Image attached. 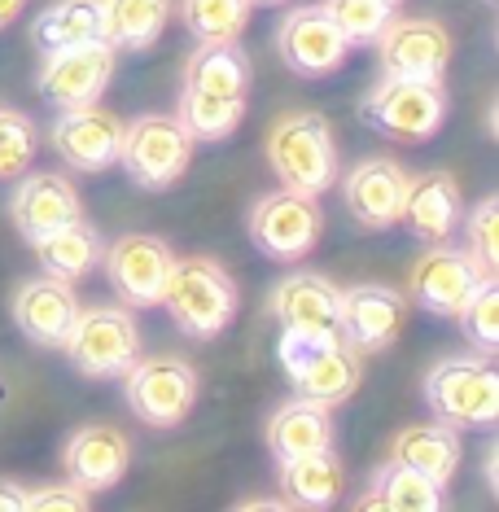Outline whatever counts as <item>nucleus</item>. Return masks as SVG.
<instances>
[{
  "label": "nucleus",
  "mask_w": 499,
  "mask_h": 512,
  "mask_svg": "<svg viewBox=\"0 0 499 512\" xmlns=\"http://www.w3.org/2000/svg\"><path fill=\"white\" fill-rule=\"evenodd\" d=\"M158 307L171 311L176 329L189 342H211L237 316V281L215 259H202V254L176 259Z\"/></svg>",
  "instance_id": "obj_1"
},
{
  "label": "nucleus",
  "mask_w": 499,
  "mask_h": 512,
  "mask_svg": "<svg viewBox=\"0 0 499 512\" xmlns=\"http://www.w3.org/2000/svg\"><path fill=\"white\" fill-rule=\"evenodd\" d=\"M425 403L451 429H491L499 421V372L491 355H447L429 368Z\"/></svg>",
  "instance_id": "obj_2"
},
{
  "label": "nucleus",
  "mask_w": 499,
  "mask_h": 512,
  "mask_svg": "<svg viewBox=\"0 0 499 512\" xmlns=\"http://www.w3.org/2000/svg\"><path fill=\"white\" fill-rule=\"evenodd\" d=\"M268 167L276 171L281 189L320 197L338 180V145L333 127L316 110H294L268 132Z\"/></svg>",
  "instance_id": "obj_3"
},
{
  "label": "nucleus",
  "mask_w": 499,
  "mask_h": 512,
  "mask_svg": "<svg viewBox=\"0 0 499 512\" xmlns=\"http://www.w3.org/2000/svg\"><path fill=\"white\" fill-rule=\"evenodd\" d=\"M447 110L451 101L443 84L394 79V75H381L368 88V97L359 101V119L399 145H425L429 136H438V127L447 123Z\"/></svg>",
  "instance_id": "obj_4"
},
{
  "label": "nucleus",
  "mask_w": 499,
  "mask_h": 512,
  "mask_svg": "<svg viewBox=\"0 0 499 512\" xmlns=\"http://www.w3.org/2000/svg\"><path fill=\"white\" fill-rule=\"evenodd\" d=\"M276 359H281L289 386L298 390V399H316L338 407L359 390V377H364V364H359L355 346H346L342 337H303V333H281V346H276Z\"/></svg>",
  "instance_id": "obj_5"
},
{
  "label": "nucleus",
  "mask_w": 499,
  "mask_h": 512,
  "mask_svg": "<svg viewBox=\"0 0 499 512\" xmlns=\"http://www.w3.org/2000/svg\"><path fill=\"white\" fill-rule=\"evenodd\" d=\"M66 359L79 377L106 381L123 377L141 355V324H136L132 307H84L62 342Z\"/></svg>",
  "instance_id": "obj_6"
},
{
  "label": "nucleus",
  "mask_w": 499,
  "mask_h": 512,
  "mask_svg": "<svg viewBox=\"0 0 499 512\" xmlns=\"http://www.w3.org/2000/svg\"><path fill=\"white\" fill-rule=\"evenodd\" d=\"M193 136L184 132L176 114H141V119L123 123V145H119V167L127 180L141 184L149 193L171 189L193 162Z\"/></svg>",
  "instance_id": "obj_7"
},
{
  "label": "nucleus",
  "mask_w": 499,
  "mask_h": 512,
  "mask_svg": "<svg viewBox=\"0 0 499 512\" xmlns=\"http://www.w3.org/2000/svg\"><path fill=\"white\" fill-rule=\"evenodd\" d=\"M123 399L149 429H176L197 403V372L180 355H136L123 372Z\"/></svg>",
  "instance_id": "obj_8"
},
{
  "label": "nucleus",
  "mask_w": 499,
  "mask_h": 512,
  "mask_svg": "<svg viewBox=\"0 0 499 512\" xmlns=\"http://www.w3.org/2000/svg\"><path fill=\"white\" fill-rule=\"evenodd\" d=\"M324 228L320 202L294 189L263 193L250 211V241L276 263H298L316 250Z\"/></svg>",
  "instance_id": "obj_9"
},
{
  "label": "nucleus",
  "mask_w": 499,
  "mask_h": 512,
  "mask_svg": "<svg viewBox=\"0 0 499 512\" xmlns=\"http://www.w3.org/2000/svg\"><path fill=\"white\" fill-rule=\"evenodd\" d=\"M101 263H106V281L114 289V298L136 311V307H158L162 302L176 250L162 237H149V232H127V237L101 250Z\"/></svg>",
  "instance_id": "obj_10"
},
{
  "label": "nucleus",
  "mask_w": 499,
  "mask_h": 512,
  "mask_svg": "<svg viewBox=\"0 0 499 512\" xmlns=\"http://www.w3.org/2000/svg\"><path fill=\"white\" fill-rule=\"evenodd\" d=\"M114 62L119 53L106 40H84L71 49H53L44 53L36 88L53 101L57 110H75V106H92L114 79Z\"/></svg>",
  "instance_id": "obj_11"
},
{
  "label": "nucleus",
  "mask_w": 499,
  "mask_h": 512,
  "mask_svg": "<svg viewBox=\"0 0 499 512\" xmlns=\"http://www.w3.org/2000/svg\"><path fill=\"white\" fill-rule=\"evenodd\" d=\"M276 53L294 75L324 79L342 71V62L351 57V44H346L324 5H298L289 9L281 31H276Z\"/></svg>",
  "instance_id": "obj_12"
},
{
  "label": "nucleus",
  "mask_w": 499,
  "mask_h": 512,
  "mask_svg": "<svg viewBox=\"0 0 499 512\" xmlns=\"http://www.w3.org/2000/svg\"><path fill=\"white\" fill-rule=\"evenodd\" d=\"M381 75L394 79H425V84H443L451 62V36L443 22L434 18H390V27L377 36Z\"/></svg>",
  "instance_id": "obj_13"
},
{
  "label": "nucleus",
  "mask_w": 499,
  "mask_h": 512,
  "mask_svg": "<svg viewBox=\"0 0 499 512\" xmlns=\"http://www.w3.org/2000/svg\"><path fill=\"white\" fill-rule=\"evenodd\" d=\"M281 333L303 337H342V289L320 272H289L268 298ZM346 342V337H342Z\"/></svg>",
  "instance_id": "obj_14"
},
{
  "label": "nucleus",
  "mask_w": 499,
  "mask_h": 512,
  "mask_svg": "<svg viewBox=\"0 0 499 512\" xmlns=\"http://www.w3.org/2000/svg\"><path fill=\"white\" fill-rule=\"evenodd\" d=\"M49 145L53 154L75 171H110L119 167V145H123V119L114 110L92 106H75L62 110V119L49 127Z\"/></svg>",
  "instance_id": "obj_15"
},
{
  "label": "nucleus",
  "mask_w": 499,
  "mask_h": 512,
  "mask_svg": "<svg viewBox=\"0 0 499 512\" xmlns=\"http://www.w3.org/2000/svg\"><path fill=\"white\" fill-rule=\"evenodd\" d=\"M482 276H491V272H482V263L469 250L425 246V254L408 272V294L429 316H456L460 302L478 289Z\"/></svg>",
  "instance_id": "obj_16"
},
{
  "label": "nucleus",
  "mask_w": 499,
  "mask_h": 512,
  "mask_svg": "<svg viewBox=\"0 0 499 512\" xmlns=\"http://www.w3.org/2000/svg\"><path fill=\"white\" fill-rule=\"evenodd\" d=\"M403 197H408V171L394 158H364L346 171L342 180V202L355 224L364 228H394L403 215Z\"/></svg>",
  "instance_id": "obj_17"
},
{
  "label": "nucleus",
  "mask_w": 499,
  "mask_h": 512,
  "mask_svg": "<svg viewBox=\"0 0 499 512\" xmlns=\"http://www.w3.org/2000/svg\"><path fill=\"white\" fill-rule=\"evenodd\" d=\"M408 320V298L390 285H351L342 289V337L359 355H377L399 337Z\"/></svg>",
  "instance_id": "obj_18"
},
{
  "label": "nucleus",
  "mask_w": 499,
  "mask_h": 512,
  "mask_svg": "<svg viewBox=\"0 0 499 512\" xmlns=\"http://www.w3.org/2000/svg\"><path fill=\"white\" fill-rule=\"evenodd\" d=\"M75 316H79V298H75L71 281H62V276L44 272V276H31V281L18 285L14 324L22 329L27 342L44 346V351H62Z\"/></svg>",
  "instance_id": "obj_19"
},
{
  "label": "nucleus",
  "mask_w": 499,
  "mask_h": 512,
  "mask_svg": "<svg viewBox=\"0 0 499 512\" xmlns=\"http://www.w3.org/2000/svg\"><path fill=\"white\" fill-rule=\"evenodd\" d=\"M79 215H84V202H79L75 184L57 171H31V176L22 171V180L9 193V219L27 241L71 224Z\"/></svg>",
  "instance_id": "obj_20"
},
{
  "label": "nucleus",
  "mask_w": 499,
  "mask_h": 512,
  "mask_svg": "<svg viewBox=\"0 0 499 512\" xmlns=\"http://www.w3.org/2000/svg\"><path fill=\"white\" fill-rule=\"evenodd\" d=\"M460 215H464V202H460V184L451 171L408 176V197H403L399 224H408V232L421 246H447L460 228Z\"/></svg>",
  "instance_id": "obj_21"
},
{
  "label": "nucleus",
  "mask_w": 499,
  "mask_h": 512,
  "mask_svg": "<svg viewBox=\"0 0 499 512\" xmlns=\"http://www.w3.org/2000/svg\"><path fill=\"white\" fill-rule=\"evenodd\" d=\"M66 477L84 491H110L127 477V464H132V442H127L123 429L114 425H79L71 438H66L62 451Z\"/></svg>",
  "instance_id": "obj_22"
},
{
  "label": "nucleus",
  "mask_w": 499,
  "mask_h": 512,
  "mask_svg": "<svg viewBox=\"0 0 499 512\" xmlns=\"http://www.w3.org/2000/svg\"><path fill=\"white\" fill-rule=\"evenodd\" d=\"M268 447L276 464L298 460L307 451L333 447V407L316 399H289L272 412L268 421Z\"/></svg>",
  "instance_id": "obj_23"
},
{
  "label": "nucleus",
  "mask_w": 499,
  "mask_h": 512,
  "mask_svg": "<svg viewBox=\"0 0 499 512\" xmlns=\"http://www.w3.org/2000/svg\"><path fill=\"white\" fill-rule=\"evenodd\" d=\"M460 429H451L443 421H425V425H408L394 434V447H390V460L408 464V469L434 477L438 486H447L460 469Z\"/></svg>",
  "instance_id": "obj_24"
},
{
  "label": "nucleus",
  "mask_w": 499,
  "mask_h": 512,
  "mask_svg": "<svg viewBox=\"0 0 499 512\" xmlns=\"http://www.w3.org/2000/svg\"><path fill=\"white\" fill-rule=\"evenodd\" d=\"M447 504V486H438L434 477L408 469L399 460H386L368 482V495L355 499V508H386V512H438Z\"/></svg>",
  "instance_id": "obj_25"
},
{
  "label": "nucleus",
  "mask_w": 499,
  "mask_h": 512,
  "mask_svg": "<svg viewBox=\"0 0 499 512\" xmlns=\"http://www.w3.org/2000/svg\"><path fill=\"white\" fill-rule=\"evenodd\" d=\"M31 250H36L40 267L49 276H62V281H84L92 267L101 263V250H106V237H101L97 228L88 224L84 215L71 219V224L44 232V237L31 241Z\"/></svg>",
  "instance_id": "obj_26"
},
{
  "label": "nucleus",
  "mask_w": 499,
  "mask_h": 512,
  "mask_svg": "<svg viewBox=\"0 0 499 512\" xmlns=\"http://www.w3.org/2000/svg\"><path fill=\"white\" fill-rule=\"evenodd\" d=\"M184 88L206 97H246L250 92V57L237 40L197 44L184 62Z\"/></svg>",
  "instance_id": "obj_27"
},
{
  "label": "nucleus",
  "mask_w": 499,
  "mask_h": 512,
  "mask_svg": "<svg viewBox=\"0 0 499 512\" xmlns=\"http://www.w3.org/2000/svg\"><path fill=\"white\" fill-rule=\"evenodd\" d=\"M171 18V0H101V40L114 53H145Z\"/></svg>",
  "instance_id": "obj_28"
},
{
  "label": "nucleus",
  "mask_w": 499,
  "mask_h": 512,
  "mask_svg": "<svg viewBox=\"0 0 499 512\" xmlns=\"http://www.w3.org/2000/svg\"><path fill=\"white\" fill-rule=\"evenodd\" d=\"M281 491L294 508H333L342 495V460L333 447L307 451L298 460L281 464Z\"/></svg>",
  "instance_id": "obj_29"
},
{
  "label": "nucleus",
  "mask_w": 499,
  "mask_h": 512,
  "mask_svg": "<svg viewBox=\"0 0 499 512\" xmlns=\"http://www.w3.org/2000/svg\"><path fill=\"white\" fill-rule=\"evenodd\" d=\"M31 40L40 53L71 49L84 40H101V0H53L44 14L31 22Z\"/></svg>",
  "instance_id": "obj_30"
},
{
  "label": "nucleus",
  "mask_w": 499,
  "mask_h": 512,
  "mask_svg": "<svg viewBox=\"0 0 499 512\" xmlns=\"http://www.w3.org/2000/svg\"><path fill=\"white\" fill-rule=\"evenodd\" d=\"M184 132L193 141H228L246 119V97H206V92H180V114Z\"/></svg>",
  "instance_id": "obj_31"
},
{
  "label": "nucleus",
  "mask_w": 499,
  "mask_h": 512,
  "mask_svg": "<svg viewBox=\"0 0 499 512\" xmlns=\"http://www.w3.org/2000/svg\"><path fill=\"white\" fill-rule=\"evenodd\" d=\"M250 0H180L184 27L197 36V44H228L241 40L250 27Z\"/></svg>",
  "instance_id": "obj_32"
},
{
  "label": "nucleus",
  "mask_w": 499,
  "mask_h": 512,
  "mask_svg": "<svg viewBox=\"0 0 499 512\" xmlns=\"http://www.w3.org/2000/svg\"><path fill=\"white\" fill-rule=\"evenodd\" d=\"M329 9V18L338 22V31L346 36L351 49H364V44H377V36L390 27L394 18V0H320Z\"/></svg>",
  "instance_id": "obj_33"
},
{
  "label": "nucleus",
  "mask_w": 499,
  "mask_h": 512,
  "mask_svg": "<svg viewBox=\"0 0 499 512\" xmlns=\"http://www.w3.org/2000/svg\"><path fill=\"white\" fill-rule=\"evenodd\" d=\"M456 320H460V333L469 337L482 355L499 351V281L495 276H482L478 289L460 302Z\"/></svg>",
  "instance_id": "obj_34"
},
{
  "label": "nucleus",
  "mask_w": 499,
  "mask_h": 512,
  "mask_svg": "<svg viewBox=\"0 0 499 512\" xmlns=\"http://www.w3.org/2000/svg\"><path fill=\"white\" fill-rule=\"evenodd\" d=\"M40 154V127L31 114L0 106V180H18Z\"/></svg>",
  "instance_id": "obj_35"
},
{
  "label": "nucleus",
  "mask_w": 499,
  "mask_h": 512,
  "mask_svg": "<svg viewBox=\"0 0 499 512\" xmlns=\"http://www.w3.org/2000/svg\"><path fill=\"white\" fill-rule=\"evenodd\" d=\"M464 250L482 263V272H499V197H482L464 215Z\"/></svg>",
  "instance_id": "obj_36"
},
{
  "label": "nucleus",
  "mask_w": 499,
  "mask_h": 512,
  "mask_svg": "<svg viewBox=\"0 0 499 512\" xmlns=\"http://www.w3.org/2000/svg\"><path fill=\"white\" fill-rule=\"evenodd\" d=\"M88 504H92V495L84 486H75L71 477H66V482H44L36 491H27V512H79Z\"/></svg>",
  "instance_id": "obj_37"
},
{
  "label": "nucleus",
  "mask_w": 499,
  "mask_h": 512,
  "mask_svg": "<svg viewBox=\"0 0 499 512\" xmlns=\"http://www.w3.org/2000/svg\"><path fill=\"white\" fill-rule=\"evenodd\" d=\"M0 512H27V486L0 477Z\"/></svg>",
  "instance_id": "obj_38"
},
{
  "label": "nucleus",
  "mask_w": 499,
  "mask_h": 512,
  "mask_svg": "<svg viewBox=\"0 0 499 512\" xmlns=\"http://www.w3.org/2000/svg\"><path fill=\"white\" fill-rule=\"evenodd\" d=\"M22 5H27V0H0V31H5L9 22L22 14Z\"/></svg>",
  "instance_id": "obj_39"
},
{
  "label": "nucleus",
  "mask_w": 499,
  "mask_h": 512,
  "mask_svg": "<svg viewBox=\"0 0 499 512\" xmlns=\"http://www.w3.org/2000/svg\"><path fill=\"white\" fill-rule=\"evenodd\" d=\"M250 5H259V9H272V5H285V0H250Z\"/></svg>",
  "instance_id": "obj_40"
},
{
  "label": "nucleus",
  "mask_w": 499,
  "mask_h": 512,
  "mask_svg": "<svg viewBox=\"0 0 499 512\" xmlns=\"http://www.w3.org/2000/svg\"><path fill=\"white\" fill-rule=\"evenodd\" d=\"M394 5H399V0H394Z\"/></svg>",
  "instance_id": "obj_41"
},
{
  "label": "nucleus",
  "mask_w": 499,
  "mask_h": 512,
  "mask_svg": "<svg viewBox=\"0 0 499 512\" xmlns=\"http://www.w3.org/2000/svg\"><path fill=\"white\" fill-rule=\"evenodd\" d=\"M491 5H495V0H491Z\"/></svg>",
  "instance_id": "obj_42"
}]
</instances>
